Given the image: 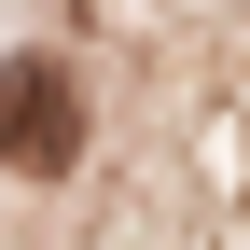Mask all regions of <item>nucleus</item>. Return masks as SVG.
<instances>
[{"label": "nucleus", "instance_id": "1", "mask_svg": "<svg viewBox=\"0 0 250 250\" xmlns=\"http://www.w3.org/2000/svg\"><path fill=\"white\" fill-rule=\"evenodd\" d=\"M0 167H28V181L83 167V98L56 56H0Z\"/></svg>", "mask_w": 250, "mask_h": 250}]
</instances>
